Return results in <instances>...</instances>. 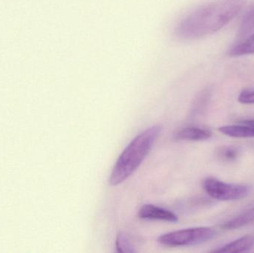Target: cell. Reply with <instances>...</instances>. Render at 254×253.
<instances>
[{
    "label": "cell",
    "instance_id": "obj_14",
    "mask_svg": "<svg viewBox=\"0 0 254 253\" xmlns=\"http://www.w3.org/2000/svg\"><path fill=\"white\" fill-rule=\"evenodd\" d=\"M219 154L222 158L227 160H232L238 157L239 152L236 149L228 147V148L222 149Z\"/></svg>",
    "mask_w": 254,
    "mask_h": 253
},
{
    "label": "cell",
    "instance_id": "obj_1",
    "mask_svg": "<svg viewBox=\"0 0 254 253\" xmlns=\"http://www.w3.org/2000/svg\"><path fill=\"white\" fill-rule=\"evenodd\" d=\"M246 4V0H214L201 4L180 19L175 34L186 41L211 35L232 21Z\"/></svg>",
    "mask_w": 254,
    "mask_h": 253
},
{
    "label": "cell",
    "instance_id": "obj_2",
    "mask_svg": "<svg viewBox=\"0 0 254 253\" xmlns=\"http://www.w3.org/2000/svg\"><path fill=\"white\" fill-rule=\"evenodd\" d=\"M161 127L152 126L137 135L124 150L116 161L110 178L112 186H118L129 178L146 158L157 138Z\"/></svg>",
    "mask_w": 254,
    "mask_h": 253
},
{
    "label": "cell",
    "instance_id": "obj_7",
    "mask_svg": "<svg viewBox=\"0 0 254 253\" xmlns=\"http://www.w3.org/2000/svg\"><path fill=\"white\" fill-rule=\"evenodd\" d=\"M219 130L221 133L231 138H254V126L247 120H245L241 124L222 126Z\"/></svg>",
    "mask_w": 254,
    "mask_h": 253
},
{
    "label": "cell",
    "instance_id": "obj_3",
    "mask_svg": "<svg viewBox=\"0 0 254 253\" xmlns=\"http://www.w3.org/2000/svg\"><path fill=\"white\" fill-rule=\"evenodd\" d=\"M216 236V230L212 227H194L166 233L160 236L158 241L167 246H195L209 242Z\"/></svg>",
    "mask_w": 254,
    "mask_h": 253
},
{
    "label": "cell",
    "instance_id": "obj_4",
    "mask_svg": "<svg viewBox=\"0 0 254 253\" xmlns=\"http://www.w3.org/2000/svg\"><path fill=\"white\" fill-rule=\"evenodd\" d=\"M203 188L212 199L219 201H238L249 196L250 188L243 184H228L214 178L203 181Z\"/></svg>",
    "mask_w": 254,
    "mask_h": 253
},
{
    "label": "cell",
    "instance_id": "obj_9",
    "mask_svg": "<svg viewBox=\"0 0 254 253\" xmlns=\"http://www.w3.org/2000/svg\"><path fill=\"white\" fill-rule=\"evenodd\" d=\"M254 221V205L248 208L244 212L229 220L222 225L224 230H234L249 225Z\"/></svg>",
    "mask_w": 254,
    "mask_h": 253
},
{
    "label": "cell",
    "instance_id": "obj_8",
    "mask_svg": "<svg viewBox=\"0 0 254 253\" xmlns=\"http://www.w3.org/2000/svg\"><path fill=\"white\" fill-rule=\"evenodd\" d=\"M254 246V236H246L237 239L220 249L212 251L214 253H244L250 251Z\"/></svg>",
    "mask_w": 254,
    "mask_h": 253
},
{
    "label": "cell",
    "instance_id": "obj_13",
    "mask_svg": "<svg viewBox=\"0 0 254 253\" xmlns=\"http://www.w3.org/2000/svg\"><path fill=\"white\" fill-rule=\"evenodd\" d=\"M238 101L243 104H254V87L242 91L239 95Z\"/></svg>",
    "mask_w": 254,
    "mask_h": 253
},
{
    "label": "cell",
    "instance_id": "obj_5",
    "mask_svg": "<svg viewBox=\"0 0 254 253\" xmlns=\"http://www.w3.org/2000/svg\"><path fill=\"white\" fill-rule=\"evenodd\" d=\"M138 217L145 220H159L168 222H177V215L171 211L152 204L143 205L138 211Z\"/></svg>",
    "mask_w": 254,
    "mask_h": 253
},
{
    "label": "cell",
    "instance_id": "obj_11",
    "mask_svg": "<svg viewBox=\"0 0 254 253\" xmlns=\"http://www.w3.org/2000/svg\"><path fill=\"white\" fill-rule=\"evenodd\" d=\"M254 31V4L243 16L238 31L239 40L247 37Z\"/></svg>",
    "mask_w": 254,
    "mask_h": 253
},
{
    "label": "cell",
    "instance_id": "obj_10",
    "mask_svg": "<svg viewBox=\"0 0 254 253\" xmlns=\"http://www.w3.org/2000/svg\"><path fill=\"white\" fill-rule=\"evenodd\" d=\"M254 32L249 36L239 40L238 43L232 46L228 51L229 56H244V55L254 54Z\"/></svg>",
    "mask_w": 254,
    "mask_h": 253
},
{
    "label": "cell",
    "instance_id": "obj_6",
    "mask_svg": "<svg viewBox=\"0 0 254 253\" xmlns=\"http://www.w3.org/2000/svg\"><path fill=\"white\" fill-rule=\"evenodd\" d=\"M212 133L208 129L199 127H187L173 134V140L179 141H205L211 138Z\"/></svg>",
    "mask_w": 254,
    "mask_h": 253
},
{
    "label": "cell",
    "instance_id": "obj_12",
    "mask_svg": "<svg viewBox=\"0 0 254 253\" xmlns=\"http://www.w3.org/2000/svg\"><path fill=\"white\" fill-rule=\"evenodd\" d=\"M116 248L119 253H134V247L127 237L126 235L120 233L116 239Z\"/></svg>",
    "mask_w": 254,
    "mask_h": 253
}]
</instances>
